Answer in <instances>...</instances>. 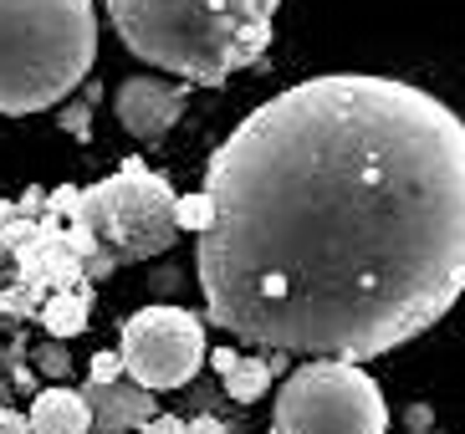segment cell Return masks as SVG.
<instances>
[{
	"label": "cell",
	"instance_id": "1",
	"mask_svg": "<svg viewBox=\"0 0 465 434\" xmlns=\"http://www.w3.org/2000/svg\"><path fill=\"white\" fill-rule=\"evenodd\" d=\"M205 322L266 353H394L465 297V118L399 77L266 97L205 163Z\"/></svg>",
	"mask_w": 465,
	"mask_h": 434
},
{
	"label": "cell",
	"instance_id": "2",
	"mask_svg": "<svg viewBox=\"0 0 465 434\" xmlns=\"http://www.w3.org/2000/svg\"><path fill=\"white\" fill-rule=\"evenodd\" d=\"M108 21L138 62L190 87H220L272 46L251 0H108Z\"/></svg>",
	"mask_w": 465,
	"mask_h": 434
},
{
	"label": "cell",
	"instance_id": "3",
	"mask_svg": "<svg viewBox=\"0 0 465 434\" xmlns=\"http://www.w3.org/2000/svg\"><path fill=\"white\" fill-rule=\"evenodd\" d=\"M97 56L93 0H0V113L26 118L67 103Z\"/></svg>",
	"mask_w": 465,
	"mask_h": 434
},
{
	"label": "cell",
	"instance_id": "4",
	"mask_svg": "<svg viewBox=\"0 0 465 434\" xmlns=\"http://www.w3.org/2000/svg\"><path fill=\"white\" fill-rule=\"evenodd\" d=\"M174 184L164 174H153L143 159H124L108 179H97L83 190V215L93 225L103 256L118 266H138L149 256H164L179 241L174 220Z\"/></svg>",
	"mask_w": 465,
	"mask_h": 434
},
{
	"label": "cell",
	"instance_id": "5",
	"mask_svg": "<svg viewBox=\"0 0 465 434\" xmlns=\"http://www.w3.org/2000/svg\"><path fill=\"white\" fill-rule=\"evenodd\" d=\"M389 404L358 363L312 358L287 373L272 409V434H383Z\"/></svg>",
	"mask_w": 465,
	"mask_h": 434
},
{
	"label": "cell",
	"instance_id": "6",
	"mask_svg": "<svg viewBox=\"0 0 465 434\" xmlns=\"http://www.w3.org/2000/svg\"><path fill=\"white\" fill-rule=\"evenodd\" d=\"M124 368L128 379L143 383L149 394H164V389H184L194 383V373L205 368L210 348H205V317L184 312V307H143L124 322Z\"/></svg>",
	"mask_w": 465,
	"mask_h": 434
},
{
	"label": "cell",
	"instance_id": "7",
	"mask_svg": "<svg viewBox=\"0 0 465 434\" xmlns=\"http://www.w3.org/2000/svg\"><path fill=\"white\" fill-rule=\"evenodd\" d=\"M190 97V82H164V77H128L113 93V113L124 123V133H134L138 143H159L179 123Z\"/></svg>",
	"mask_w": 465,
	"mask_h": 434
},
{
	"label": "cell",
	"instance_id": "8",
	"mask_svg": "<svg viewBox=\"0 0 465 434\" xmlns=\"http://www.w3.org/2000/svg\"><path fill=\"white\" fill-rule=\"evenodd\" d=\"M83 399L93 409V434H128L159 419V404L143 383L118 379V383H83Z\"/></svg>",
	"mask_w": 465,
	"mask_h": 434
},
{
	"label": "cell",
	"instance_id": "9",
	"mask_svg": "<svg viewBox=\"0 0 465 434\" xmlns=\"http://www.w3.org/2000/svg\"><path fill=\"white\" fill-rule=\"evenodd\" d=\"M31 434H93V409H87L83 389L52 383L31 399Z\"/></svg>",
	"mask_w": 465,
	"mask_h": 434
},
{
	"label": "cell",
	"instance_id": "10",
	"mask_svg": "<svg viewBox=\"0 0 465 434\" xmlns=\"http://www.w3.org/2000/svg\"><path fill=\"white\" fill-rule=\"evenodd\" d=\"M36 322H42L46 338H56V342L83 338L87 327H93V286H77V291H56V297H46V307H42Z\"/></svg>",
	"mask_w": 465,
	"mask_h": 434
},
{
	"label": "cell",
	"instance_id": "11",
	"mask_svg": "<svg viewBox=\"0 0 465 434\" xmlns=\"http://www.w3.org/2000/svg\"><path fill=\"white\" fill-rule=\"evenodd\" d=\"M282 368H287V353H266V358H235V368L231 373H225V394L235 399V404H256L261 394H266V389H272V379L276 373H282Z\"/></svg>",
	"mask_w": 465,
	"mask_h": 434
},
{
	"label": "cell",
	"instance_id": "12",
	"mask_svg": "<svg viewBox=\"0 0 465 434\" xmlns=\"http://www.w3.org/2000/svg\"><path fill=\"white\" fill-rule=\"evenodd\" d=\"M174 220H179V231H190V235H210V231H215V200H210L205 190H200V194H179Z\"/></svg>",
	"mask_w": 465,
	"mask_h": 434
},
{
	"label": "cell",
	"instance_id": "13",
	"mask_svg": "<svg viewBox=\"0 0 465 434\" xmlns=\"http://www.w3.org/2000/svg\"><path fill=\"white\" fill-rule=\"evenodd\" d=\"M31 363L42 368L52 383H67V373H72V358H67V342H56V338H46L42 348H31Z\"/></svg>",
	"mask_w": 465,
	"mask_h": 434
},
{
	"label": "cell",
	"instance_id": "14",
	"mask_svg": "<svg viewBox=\"0 0 465 434\" xmlns=\"http://www.w3.org/2000/svg\"><path fill=\"white\" fill-rule=\"evenodd\" d=\"M62 128H67L77 143H87V138H93V97H83V103H62Z\"/></svg>",
	"mask_w": 465,
	"mask_h": 434
},
{
	"label": "cell",
	"instance_id": "15",
	"mask_svg": "<svg viewBox=\"0 0 465 434\" xmlns=\"http://www.w3.org/2000/svg\"><path fill=\"white\" fill-rule=\"evenodd\" d=\"M118 379H128L124 353H97L93 363H87V383H118Z\"/></svg>",
	"mask_w": 465,
	"mask_h": 434
},
{
	"label": "cell",
	"instance_id": "16",
	"mask_svg": "<svg viewBox=\"0 0 465 434\" xmlns=\"http://www.w3.org/2000/svg\"><path fill=\"white\" fill-rule=\"evenodd\" d=\"M404 429H410V434H435V409H430V404H410V409H404Z\"/></svg>",
	"mask_w": 465,
	"mask_h": 434
},
{
	"label": "cell",
	"instance_id": "17",
	"mask_svg": "<svg viewBox=\"0 0 465 434\" xmlns=\"http://www.w3.org/2000/svg\"><path fill=\"white\" fill-rule=\"evenodd\" d=\"M138 434H190V419H179V414H159V419H149Z\"/></svg>",
	"mask_w": 465,
	"mask_h": 434
},
{
	"label": "cell",
	"instance_id": "18",
	"mask_svg": "<svg viewBox=\"0 0 465 434\" xmlns=\"http://www.w3.org/2000/svg\"><path fill=\"white\" fill-rule=\"evenodd\" d=\"M0 434H31V419L15 414V409H5V414H0Z\"/></svg>",
	"mask_w": 465,
	"mask_h": 434
},
{
	"label": "cell",
	"instance_id": "19",
	"mask_svg": "<svg viewBox=\"0 0 465 434\" xmlns=\"http://www.w3.org/2000/svg\"><path fill=\"white\" fill-rule=\"evenodd\" d=\"M190 434H231V429H225L215 414H194V419H190Z\"/></svg>",
	"mask_w": 465,
	"mask_h": 434
},
{
	"label": "cell",
	"instance_id": "20",
	"mask_svg": "<svg viewBox=\"0 0 465 434\" xmlns=\"http://www.w3.org/2000/svg\"><path fill=\"white\" fill-rule=\"evenodd\" d=\"M235 358H241V353H235V348H220V353H210V368H215L220 379H225V373H231V368H235Z\"/></svg>",
	"mask_w": 465,
	"mask_h": 434
},
{
	"label": "cell",
	"instance_id": "21",
	"mask_svg": "<svg viewBox=\"0 0 465 434\" xmlns=\"http://www.w3.org/2000/svg\"><path fill=\"white\" fill-rule=\"evenodd\" d=\"M179 286V271H159V291H174Z\"/></svg>",
	"mask_w": 465,
	"mask_h": 434
},
{
	"label": "cell",
	"instance_id": "22",
	"mask_svg": "<svg viewBox=\"0 0 465 434\" xmlns=\"http://www.w3.org/2000/svg\"><path fill=\"white\" fill-rule=\"evenodd\" d=\"M0 414H5V404H0Z\"/></svg>",
	"mask_w": 465,
	"mask_h": 434
},
{
	"label": "cell",
	"instance_id": "23",
	"mask_svg": "<svg viewBox=\"0 0 465 434\" xmlns=\"http://www.w3.org/2000/svg\"><path fill=\"white\" fill-rule=\"evenodd\" d=\"M0 261H5V251H0Z\"/></svg>",
	"mask_w": 465,
	"mask_h": 434
},
{
	"label": "cell",
	"instance_id": "24",
	"mask_svg": "<svg viewBox=\"0 0 465 434\" xmlns=\"http://www.w3.org/2000/svg\"><path fill=\"white\" fill-rule=\"evenodd\" d=\"M435 434H440V429H435Z\"/></svg>",
	"mask_w": 465,
	"mask_h": 434
}]
</instances>
